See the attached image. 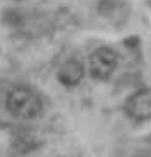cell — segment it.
I'll return each instance as SVG.
<instances>
[{"label":"cell","mask_w":151,"mask_h":157,"mask_svg":"<svg viewBox=\"0 0 151 157\" xmlns=\"http://www.w3.org/2000/svg\"><path fill=\"white\" fill-rule=\"evenodd\" d=\"M60 157H62V155H60ZM64 157H67V155H64Z\"/></svg>","instance_id":"obj_5"},{"label":"cell","mask_w":151,"mask_h":157,"mask_svg":"<svg viewBox=\"0 0 151 157\" xmlns=\"http://www.w3.org/2000/svg\"><path fill=\"white\" fill-rule=\"evenodd\" d=\"M5 108L14 118L36 120L43 113V102L35 90L26 86H16L7 92Z\"/></svg>","instance_id":"obj_1"},{"label":"cell","mask_w":151,"mask_h":157,"mask_svg":"<svg viewBox=\"0 0 151 157\" xmlns=\"http://www.w3.org/2000/svg\"><path fill=\"white\" fill-rule=\"evenodd\" d=\"M117 65H119V55L110 46L96 48L91 55L88 56V74L95 80H108L113 75Z\"/></svg>","instance_id":"obj_2"},{"label":"cell","mask_w":151,"mask_h":157,"mask_svg":"<svg viewBox=\"0 0 151 157\" xmlns=\"http://www.w3.org/2000/svg\"><path fill=\"white\" fill-rule=\"evenodd\" d=\"M84 74H86V68H84L83 62L79 58L71 56L65 62H62V65L59 67L57 80L65 87H76L84 78Z\"/></svg>","instance_id":"obj_4"},{"label":"cell","mask_w":151,"mask_h":157,"mask_svg":"<svg viewBox=\"0 0 151 157\" xmlns=\"http://www.w3.org/2000/svg\"><path fill=\"white\" fill-rule=\"evenodd\" d=\"M124 111L132 121L143 123L151 120V87H139L127 96Z\"/></svg>","instance_id":"obj_3"}]
</instances>
